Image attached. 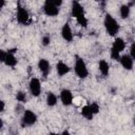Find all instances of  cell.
I'll return each mask as SVG.
<instances>
[{
	"mask_svg": "<svg viewBox=\"0 0 135 135\" xmlns=\"http://www.w3.org/2000/svg\"><path fill=\"white\" fill-rule=\"evenodd\" d=\"M119 62H120L121 66H122L124 70H127V71H131V70L133 69L134 60H133V58H132L129 54H124V55L120 56Z\"/></svg>",
	"mask_w": 135,
	"mask_h": 135,
	"instance_id": "cell-10",
	"label": "cell"
},
{
	"mask_svg": "<svg viewBox=\"0 0 135 135\" xmlns=\"http://www.w3.org/2000/svg\"><path fill=\"white\" fill-rule=\"evenodd\" d=\"M98 70H99V72H100L101 75L108 76L109 75V72H110V65H109V63L104 59H101L98 62Z\"/></svg>",
	"mask_w": 135,
	"mask_h": 135,
	"instance_id": "cell-15",
	"label": "cell"
},
{
	"mask_svg": "<svg viewBox=\"0 0 135 135\" xmlns=\"http://www.w3.org/2000/svg\"><path fill=\"white\" fill-rule=\"evenodd\" d=\"M43 12L46 16H51V17H55L59 14V8L58 6L54 5V4H51L49 2H44V5H43Z\"/></svg>",
	"mask_w": 135,
	"mask_h": 135,
	"instance_id": "cell-12",
	"label": "cell"
},
{
	"mask_svg": "<svg viewBox=\"0 0 135 135\" xmlns=\"http://www.w3.org/2000/svg\"><path fill=\"white\" fill-rule=\"evenodd\" d=\"M130 13H131L130 5H128V4H122V5L119 7V15H120V18H121V19H127V18L130 16Z\"/></svg>",
	"mask_w": 135,
	"mask_h": 135,
	"instance_id": "cell-17",
	"label": "cell"
},
{
	"mask_svg": "<svg viewBox=\"0 0 135 135\" xmlns=\"http://www.w3.org/2000/svg\"><path fill=\"white\" fill-rule=\"evenodd\" d=\"M133 2H134V3H135V0H133Z\"/></svg>",
	"mask_w": 135,
	"mask_h": 135,
	"instance_id": "cell-29",
	"label": "cell"
},
{
	"mask_svg": "<svg viewBox=\"0 0 135 135\" xmlns=\"http://www.w3.org/2000/svg\"><path fill=\"white\" fill-rule=\"evenodd\" d=\"M37 121V115L36 113H34L31 110H24L23 114H22V118H21V127L22 128H26V127H31L33 124H35Z\"/></svg>",
	"mask_w": 135,
	"mask_h": 135,
	"instance_id": "cell-4",
	"label": "cell"
},
{
	"mask_svg": "<svg viewBox=\"0 0 135 135\" xmlns=\"http://www.w3.org/2000/svg\"><path fill=\"white\" fill-rule=\"evenodd\" d=\"M111 49H113V50H115V51L121 53V52L126 49V42H124V40H123L122 38H120V37L115 38V40H114V42H113Z\"/></svg>",
	"mask_w": 135,
	"mask_h": 135,
	"instance_id": "cell-14",
	"label": "cell"
},
{
	"mask_svg": "<svg viewBox=\"0 0 135 135\" xmlns=\"http://www.w3.org/2000/svg\"><path fill=\"white\" fill-rule=\"evenodd\" d=\"M45 2H49V3L54 4V5H56V6H58V7H59V6L62 4L63 0H45Z\"/></svg>",
	"mask_w": 135,
	"mask_h": 135,
	"instance_id": "cell-23",
	"label": "cell"
},
{
	"mask_svg": "<svg viewBox=\"0 0 135 135\" xmlns=\"http://www.w3.org/2000/svg\"><path fill=\"white\" fill-rule=\"evenodd\" d=\"M15 52H16V50H13V49L6 51V56H5V59H4V61H3V63H4L5 65L14 68V66L17 64L18 60H17V58H16V56H15Z\"/></svg>",
	"mask_w": 135,
	"mask_h": 135,
	"instance_id": "cell-9",
	"label": "cell"
},
{
	"mask_svg": "<svg viewBox=\"0 0 135 135\" xmlns=\"http://www.w3.org/2000/svg\"><path fill=\"white\" fill-rule=\"evenodd\" d=\"M4 109H5L4 101H3V100H1V112H3V111H4Z\"/></svg>",
	"mask_w": 135,
	"mask_h": 135,
	"instance_id": "cell-25",
	"label": "cell"
},
{
	"mask_svg": "<svg viewBox=\"0 0 135 135\" xmlns=\"http://www.w3.org/2000/svg\"><path fill=\"white\" fill-rule=\"evenodd\" d=\"M17 21L20 24H23V25H27L28 22H30L28 12L20 4H18V6H17Z\"/></svg>",
	"mask_w": 135,
	"mask_h": 135,
	"instance_id": "cell-5",
	"label": "cell"
},
{
	"mask_svg": "<svg viewBox=\"0 0 135 135\" xmlns=\"http://www.w3.org/2000/svg\"><path fill=\"white\" fill-rule=\"evenodd\" d=\"M60 100L64 107H69L73 103V94L69 89H63L60 92Z\"/></svg>",
	"mask_w": 135,
	"mask_h": 135,
	"instance_id": "cell-7",
	"label": "cell"
},
{
	"mask_svg": "<svg viewBox=\"0 0 135 135\" xmlns=\"http://www.w3.org/2000/svg\"><path fill=\"white\" fill-rule=\"evenodd\" d=\"M103 25H104V28L108 33V35L114 37L118 34L119 30H120V26L118 24V22L116 21V19L110 15V14H105L104 16V20H103Z\"/></svg>",
	"mask_w": 135,
	"mask_h": 135,
	"instance_id": "cell-2",
	"label": "cell"
},
{
	"mask_svg": "<svg viewBox=\"0 0 135 135\" xmlns=\"http://www.w3.org/2000/svg\"><path fill=\"white\" fill-rule=\"evenodd\" d=\"M56 71L59 77H63L65 74H68L71 71V68L63 61H58L56 64Z\"/></svg>",
	"mask_w": 135,
	"mask_h": 135,
	"instance_id": "cell-13",
	"label": "cell"
},
{
	"mask_svg": "<svg viewBox=\"0 0 135 135\" xmlns=\"http://www.w3.org/2000/svg\"><path fill=\"white\" fill-rule=\"evenodd\" d=\"M130 56L135 61V42H132L130 45Z\"/></svg>",
	"mask_w": 135,
	"mask_h": 135,
	"instance_id": "cell-22",
	"label": "cell"
},
{
	"mask_svg": "<svg viewBox=\"0 0 135 135\" xmlns=\"http://www.w3.org/2000/svg\"><path fill=\"white\" fill-rule=\"evenodd\" d=\"M50 42H51V37H50V35H44V36L41 38V43H42L43 46H47V45L50 44Z\"/></svg>",
	"mask_w": 135,
	"mask_h": 135,
	"instance_id": "cell-21",
	"label": "cell"
},
{
	"mask_svg": "<svg viewBox=\"0 0 135 135\" xmlns=\"http://www.w3.org/2000/svg\"><path fill=\"white\" fill-rule=\"evenodd\" d=\"M38 69H39L40 73L42 74V76L44 78H46L49 76L50 72H51V64H50V62L46 59L41 58L38 61Z\"/></svg>",
	"mask_w": 135,
	"mask_h": 135,
	"instance_id": "cell-8",
	"label": "cell"
},
{
	"mask_svg": "<svg viewBox=\"0 0 135 135\" xmlns=\"http://www.w3.org/2000/svg\"><path fill=\"white\" fill-rule=\"evenodd\" d=\"M133 123H134V126H135V116L133 117Z\"/></svg>",
	"mask_w": 135,
	"mask_h": 135,
	"instance_id": "cell-28",
	"label": "cell"
},
{
	"mask_svg": "<svg viewBox=\"0 0 135 135\" xmlns=\"http://www.w3.org/2000/svg\"><path fill=\"white\" fill-rule=\"evenodd\" d=\"M62 134H68V135H69V134H70V133H69V132H68V131H64V132H62Z\"/></svg>",
	"mask_w": 135,
	"mask_h": 135,
	"instance_id": "cell-27",
	"label": "cell"
},
{
	"mask_svg": "<svg viewBox=\"0 0 135 135\" xmlns=\"http://www.w3.org/2000/svg\"><path fill=\"white\" fill-rule=\"evenodd\" d=\"M74 71H75V74L77 75V77H79L81 79H84L89 76V70L86 68V64L83 61V59L80 58L79 56H75Z\"/></svg>",
	"mask_w": 135,
	"mask_h": 135,
	"instance_id": "cell-3",
	"label": "cell"
},
{
	"mask_svg": "<svg viewBox=\"0 0 135 135\" xmlns=\"http://www.w3.org/2000/svg\"><path fill=\"white\" fill-rule=\"evenodd\" d=\"M57 101H58L57 96L53 92H49L46 95V104L49 107H54L57 104Z\"/></svg>",
	"mask_w": 135,
	"mask_h": 135,
	"instance_id": "cell-18",
	"label": "cell"
},
{
	"mask_svg": "<svg viewBox=\"0 0 135 135\" xmlns=\"http://www.w3.org/2000/svg\"><path fill=\"white\" fill-rule=\"evenodd\" d=\"M28 89H30V92H31L32 96L38 97L41 94V82H40V80L36 77H33L30 80Z\"/></svg>",
	"mask_w": 135,
	"mask_h": 135,
	"instance_id": "cell-6",
	"label": "cell"
},
{
	"mask_svg": "<svg viewBox=\"0 0 135 135\" xmlns=\"http://www.w3.org/2000/svg\"><path fill=\"white\" fill-rule=\"evenodd\" d=\"M0 2H1L0 7H1V8H3V7H4V5H5V0H0Z\"/></svg>",
	"mask_w": 135,
	"mask_h": 135,
	"instance_id": "cell-26",
	"label": "cell"
},
{
	"mask_svg": "<svg viewBox=\"0 0 135 135\" xmlns=\"http://www.w3.org/2000/svg\"><path fill=\"white\" fill-rule=\"evenodd\" d=\"M16 99H17V101L24 103V102H26L27 97H26V94H25L24 92L19 91V92H17V94H16Z\"/></svg>",
	"mask_w": 135,
	"mask_h": 135,
	"instance_id": "cell-19",
	"label": "cell"
},
{
	"mask_svg": "<svg viewBox=\"0 0 135 135\" xmlns=\"http://www.w3.org/2000/svg\"><path fill=\"white\" fill-rule=\"evenodd\" d=\"M61 37L63 38V40H65L66 42H71L73 41L74 35H73V31L70 26L69 23H64L62 28H61Z\"/></svg>",
	"mask_w": 135,
	"mask_h": 135,
	"instance_id": "cell-11",
	"label": "cell"
},
{
	"mask_svg": "<svg viewBox=\"0 0 135 135\" xmlns=\"http://www.w3.org/2000/svg\"><path fill=\"white\" fill-rule=\"evenodd\" d=\"M71 14L76 19L78 24H80L82 27H86L88 26V19L84 16V8H83V6L81 5V3L78 0H73L72 1Z\"/></svg>",
	"mask_w": 135,
	"mask_h": 135,
	"instance_id": "cell-1",
	"label": "cell"
},
{
	"mask_svg": "<svg viewBox=\"0 0 135 135\" xmlns=\"http://www.w3.org/2000/svg\"><path fill=\"white\" fill-rule=\"evenodd\" d=\"M80 113H81L82 117H84L85 119H88V120L93 119L94 114H93V112H92V110H91V108H90V104L83 105V107L81 108V112H80Z\"/></svg>",
	"mask_w": 135,
	"mask_h": 135,
	"instance_id": "cell-16",
	"label": "cell"
},
{
	"mask_svg": "<svg viewBox=\"0 0 135 135\" xmlns=\"http://www.w3.org/2000/svg\"><path fill=\"white\" fill-rule=\"evenodd\" d=\"M5 56H6V51L1 50V51H0V60H1V62H3V61H4Z\"/></svg>",
	"mask_w": 135,
	"mask_h": 135,
	"instance_id": "cell-24",
	"label": "cell"
},
{
	"mask_svg": "<svg viewBox=\"0 0 135 135\" xmlns=\"http://www.w3.org/2000/svg\"><path fill=\"white\" fill-rule=\"evenodd\" d=\"M90 108H91V110H92V112H93V114H94V115L99 113L100 108H99L98 103H96V102H92V103L90 104Z\"/></svg>",
	"mask_w": 135,
	"mask_h": 135,
	"instance_id": "cell-20",
	"label": "cell"
}]
</instances>
